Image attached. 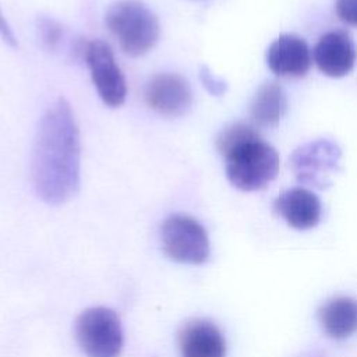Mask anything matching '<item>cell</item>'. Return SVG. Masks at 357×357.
<instances>
[{
	"instance_id": "obj_1",
	"label": "cell",
	"mask_w": 357,
	"mask_h": 357,
	"mask_svg": "<svg viewBox=\"0 0 357 357\" xmlns=\"http://www.w3.org/2000/svg\"><path fill=\"white\" fill-rule=\"evenodd\" d=\"M81 139L71 105L59 98L40 117L31 158L36 195L50 205L71 199L79 188Z\"/></svg>"
},
{
	"instance_id": "obj_2",
	"label": "cell",
	"mask_w": 357,
	"mask_h": 357,
	"mask_svg": "<svg viewBox=\"0 0 357 357\" xmlns=\"http://www.w3.org/2000/svg\"><path fill=\"white\" fill-rule=\"evenodd\" d=\"M216 148L225 159L227 180L241 191L262 190L279 173L276 149L250 124L225 127L216 138Z\"/></svg>"
},
{
	"instance_id": "obj_3",
	"label": "cell",
	"mask_w": 357,
	"mask_h": 357,
	"mask_svg": "<svg viewBox=\"0 0 357 357\" xmlns=\"http://www.w3.org/2000/svg\"><path fill=\"white\" fill-rule=\"evenodd\" d=\"M105 22L121 50L132 57L148 53L158 42V17L139 0L114 1L106 11Z\"/></svg>"
},
{
	"instance_id": "obj_4",
	"label": "cell",
	"mask_w": 357,
	"mask_h": 357,
	"mask_svg": "<svg viewBox=\"0 0 357 357\" xmlns=\"http://www.w3.org/2000/svg\"><path fill=\"white\" fill-rule=\"evenodd\" d=\"M75 339L88 357H119L123 349V329L116 311L92 307L75 321Z\"/></svg>"
},
{
	"instance_id": "obj_5",
	"label": "cell",
	"mask_w": 357,
	"mask_h": 357,
	"mask_svg": "<svg viewBox=\"0 0 357 357\" xmlns=\"http://www.w3.org/2000/svg\"><path fill=\"white\" fill-rule=\"evenodd\" d=\"M162 250L180 264L199 265L209 258V238L204 226L184 213L169 215L160 226Z\"/></svg>"
},
{
	"instance_id": "obj_6",
	"label": "cell",
	"mask_w": 357,
	"mask_h": 357,
	"mask_svg": "<svg viewBox=\"0 0 357 357\" xmlns=\"http://www.w3.org/2000/svg\"><path fill=\"white\" fill-rule=\"evenodd\" d=\"M340 156L342 151L333 141L319 138L296 148L289 166L300 184L325 190L331 185L329 176L340 170Z\"/></svg>"
},
{
	"instance_id": "obj_7",
	"label": "cell",
	"mask_w": 357,
	"mask_h": 357,
	"mask_svg": "<svg viewBox=\"0 0 357 357\" xmlns=\"http://www.w3.org/2000/svg\"><path fill=\"white\" fill-rule=\"evenodd\" d=\"M81 57L85 60L92 82L102 102L109 107H119L127 96L126 78L114 59L110 46L100 40H85Z\"/></svg>"
},
{
	"instance_id": "obj_8",
	"label": "cell",
	"mask_w": 357,
	"mask_h": 357,
	"mask_svg": "<svg viewBox=\"0 0 357 357\" xmlns=\"http://www.w3.org/2000/svg\"><path fill=\"white\" fill-rule=\"evenodd\" d=\"M144 100L155 113L177 117L190 110L192 91L184 77L174 73H160L151 77L145 84Z\"/></svg>"
},
{
	"instance_id": "obj_9",
	"label": "cell",
	"mask_w": 357,
	"mask_h": 357,
	"mask_svg": "<svg viewBox=\"0 0 357 357\" xmlns=\"http://www.w3.org/2000/svg\"><path fill=\"white\" fill-rule=\"evenodd\" d=\"M312 57L322 74L340 78L353 70L357 50L347 31L332 29L318 39L312 50Z\"/></svg>"
},
{
	"instance_id": "obj_10",
	"label": "cell",
	"mask_w": 357,
	"mask_h": 357,
	"mask_svg": "<svg viewBox=\"0 0 357 357\" xmlns=\"http://www.w3.org/2000/svg\"><path fill=\"white\" fill-rule=\"evenodd\" d=\"M312 63L311 49L307 42L294 33L278 36L266 50V64L278 77L301 78Z\"/></svg>"
},
{
	"instance_id": "obj_11",
	"label": "cell",
	"mask_w": 357,
	"mask_h": 357,
	"mask_svg": "<svg viewBox=\"0 0 357 357\" xmlns=\"http://www.w3.org/2000/svg\"><path fill=\"white\" fill-rule=\"evenodd\" d=\"M273 212L297 230L315 227L322 216L319 198L305 187H293L279 194L273 201Z\"/></svg>"
},
{
	"instance_id": "obj_12",
	"label": "cell",
	"mask_w": 357,
	"mask_h": 357,
	"mask_svg": "<svg viewBox=\"0 0 357 357\" xmlns=\"http://www.w3.org/2000/svg\"><path fill=\"white\" fill-rule=\"evenodd\" d=\"M181 357H226V340L209 319H191L178 332Z\"/></svg>"
},
{
	"instance_id": "obj_13",
	"label": "cell",
	"mask_w": 357,
	"mask_h": 357,
	"mask_svg": "<svg viewBox=\"0 0 357 357\" xmlns=\"http://www.w3.org/2000/svg\"><path fill=\"white\" fill-rule=\"evenodd\" d=\"M322 331L332 339H346L357 332V300L337 296L325 301L318 310Z\"/></svg>"
},
{
	"instance_id": "obj_14",
	"label": "cell",
	"mask_w": 357,
	"mask_h": 357,
	"mask_svg": "<svg viewBox=\"0 0 357 357\" xmlns=\"http://www.w3.org/2000/svg\"><path fill=\"white\" fill-rule=\"evenodd\" d=\"M287 110V95L276 81L264 82L250 103V117L257 127L271 128L279 124Z\"/></svg>"
},
{
	"instance_id": "obj_15",
	"label": "cell",
	"mask_w": 357,
	"mask_h": 357,
	"mask_svg": "<svg viewBox=\"0 0 357 357\" xmlns=\"http://www.w3.org/2000/svg\"><path fill=\"white\" fill-rule=\"evenodd\" d=\"M38 26H39V35H40L42 43L49 50H56L63 40V33H64L63 26L57 21L49 17H40L38 21Z\"/></svg>"
},
{
	"instance_id": "obj_16",
	"label": "cell",
	"mask_w": 357,
	"mask_h": 357,
	"mask_svg": "<svg viewBox=\"0 0 357 357\" xmlns=\"http://www.w3.org/2000/svg\"><path fill=\"white\" fill-rule=\"evenodd\" d=\"M199 79L205 89L213 96H222L227 91V84L222 78L216 77L206 66L199 68Z\"/></svg>"
},
{
	"instance_id": "obj_17",
	"label": "cell",
	"mask_w": 357,
	"mask_h": 357,
	"mask_svg": "<svg viewBox=\"0 0 357 357\" xmlns=\"http://www.w3.org/2000/svg\"><path fill=\"white\" fill-rule=\"evenodd\" d=\"M335 11L342 22L357 26V0H336Z\"/></svg>"
},
{
	"instance_id": "obj_18",
	"label": "cell",
	"mask_w": 357,
	"mask_h": 357,
	"mask_svg": "<svg viewBox=\"0 0 357 357\" xmlns=\"http://www.w3.org/2000/svg\"><path fill=\"white\" fill-rule=\"evenodd\" d=\"M0 38L11 47H15L18 43H17V39L14 36V32L10 26V24L7 22L6 17L3 15V13L0 11Z\"/></svg>"
},
{
	"instance_id": "obj_19",
	"label": "cell",
	"mask_w": 357,
	"mask_h": 357,
	"mask_svg": "<svg viewBox=\"0 0 357 357\" xmlns=\"http://www.w3.org/2000/svg\"><path fill=\"white\" fill-rule=\"evenodd\" d=\"M300 357H324V356L321 353H318V351H308V353L301 354Z\"/></svg>"
}]
</instances>
